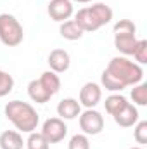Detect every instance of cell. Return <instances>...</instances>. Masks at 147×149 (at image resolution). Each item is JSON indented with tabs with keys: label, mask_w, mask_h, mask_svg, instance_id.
Masks as SVG:
<instances>
[{
	"label": "cell",
	"mask_w": 147,
	"mask_h": 149,
	"mask_svg": "<svg viewBox=\"0 0 147 149\" xmlns=\"http://www.w3.org/2000/svg\"><path fill=\"white\" fill-rule=\"evenodd\" d=\"M3 113H5V118L16 127V130L24 132V134L35 132L38 123H40V114L30 102L10 101L5 104Z\"/></svg>",
	"instance_id": "cell-1"
},
{
	"label": "cell",
	"mask_w": 147,
	"mask_h": 149,
	"mask_svg": "<svg viewBox=\"0 0 147 149\" xmlns=\"http://www.w3.org/2000/svg\"><path fill=\"white\" fill-rule=\"evenodd\" d=\"M116 80H119L125 87H133L142 81L144 78V70L140 64L130 61L126 56H118L112 57L106 68Z\"/></svg>",
	"instance_id": "cell-2"
},
{
	"label": "cell",
	"mask_w": 147,
	"mask_h": 149,
	"mask_svg": "<svg viewBox=\"0 0 147 149\" xmlns=\"http://www.w3.org/2000/svg\"><path fill=\"white\" fill-rule=\"evenodd\" d=\"M114 33V47L119 54L123 56H132L133 49L139 42L137 38V26L130 19H119L112 26Z\"/></svg>",
	"instance_id": "cell-3"
},
{
	"label": "cell",
	"mask_w": 147,
	"mask_h": 149,
	"mask_svg": "<svg viewBox=\"0 0 147 149\" xmlns=\"http://www.w3.org/2000/svg\"><path fill=\"white\" fill-rule=\"evenodd\" d=\"M24 40L23 24L17 21L16 16L3 12L0 14V42L5 47H17Z\"/></svg>",
	"instance_id": "cell-4"
},
{
	"label": "cell",
	"mask_w": 147,
	"mask_h": 149,
	"mask_svg": "<svg viewBox=\"0 0 147 149\" xmlns=\"http://www.w3.org/2000/svg\"><path fill=\"white\" fill-rule=\"evenodd\" d=\"M78 125L85 135H99L104 130V116L95 108L85 109L78 116Z\"/></svg>",
	"instance_id": "cell-5"
},
{
	"label": "cell",
	"mask_w": 147,
	"mask_h": 149,
	"mask_svg": "<svg viewBox=\"0 0 147 149\" xmlns=\"http://www.w3.org/2000/svg\"><path fill=\"white\" fill-rule=\"evenodd\" d=\"M40 134L45 137V141L49 144H57V142L64 141V137L68 135V125L59 116H54V118H49L43 121Z\"/></svg>",
	"instance_id": "cell-6"
},
{
	"label": "cell",
	"mask_w": 147,
	"mask_h": 149,
	"mask_svg": "<svg viewBox=\"0 0 147 149\" xmlns=\"http://www.w3.org/2000/svg\"><path fill=\"white\" fill-rule=\"evenodd\" d=\"M47 14L55 23H64L71 19L74 14V7L71 0H50L47 5Z\"/></svg>",
	"instance_id": "cell-7"
},
{
	"label": "cell",
	"mask_w": 147,
	"mask_h": 149,
	"mask_svg": "<svg viewBox=\"0 0 147 149\" xmlns=\"http://www.w3.org/2000/svg\"><path fill=\"white\" fill-rule=\"evenodd\" d=\"M102 99V87L95 81H87L81 88H80V97L78 102L80 106H85L87 109L95 108Z\"/></svg>",
	"instance_id": "cell-8"
},
{
	"label": "cell",
	"mask_w": 147,
	"mask_h": 149,
	"mask_svg": "<svg viewBox=\"0 0 147 149\" xmlns=\"http://www.w3.org/2000/svg\"><path fill=\"white\" fill-rule=\"evenodd\" d=\"M47 63H49V68L50 71L54 73H66L69 70V64H71V57L68 54V50L64 49H54L50 50L49 57H47Z\"/></svg>",
	"instance_id": "cell-9"
},
{
	"label": "cell",
	"mask_w": 147,
	"mask_h": 149,
	"mask_svg": "<svg viewBox=\"0 0 147 149\" xmlns=\"http://www.w3.org/2000/svg\"><path fill=\"white\" fill-rule=\"evenodd\" d=\"M73 16H74L73 21L83 30V33H94V31H97L99 28H102V26L99 24V21L95 19V16L92 14L90 7H81V9H78Z\"/></svg>",
	"instance_id": "cell-10"
},
{
	"label": "cell",
	"mask_w": 147,
	"mask_h": 149,
	"mask_svg": "<svg viewBox=\"0 0 147 149\" xmlns=\"http://www.w3.org/2000/svg\"><path fill=\"white\" fill-rule=\"evenodd\" d=\"M112 118H114L116 125H119L121 128H130V127H133L139 121V109H137L135 104L128 102L121 111L118 113V114H114Z\"/></svg>",
	"instance_id": "cell-11"
},
{
	"label": "cell",
	"mask_w": 147,
	"mask_h": 149,
	"mask_svg": "<svg viewBox=\"0 0 147 149\" xmlns=\"http://www.w3.org/2000/svg\"><path fill=\"white\" fill-rule=\"evenodd\" d=\"M80 113H81V106L73 97H66L57 104V116L61 120H74L80 116Z\"/></svg>",
	"instance_id": "cell-12"
},
{
	"label": "cell",
	"mask_w": 147,
	"mask_h": 149,
	"mask_svg": "<svg viewBox=\"0 0 147 149\" xmlns=\"http://www.w3.org/2000/svg\"><path fill=\"white\" fill-rule=\"evenodd\" d=\"M24 141L17 130H3L0 134V149H23Z\"/></svg>",
	"instance_id": "cell-13"
},
{
	"label": "cell",
	"mask_w": 147,
	"mask_h": 149,
	"mask_svg": "<svg viewBox=\"0 0 147 149\" xmlns=\"http://www.w3.org/2000/svg\"><path fill=\"white\" fill-rule=\"evenodd\" d=\"M28 95H30V99H31L33 102H37V104H45V102H49V101L52 99L50 92L42 85L40 80H31V81L28 83Z\"/></svg>",
	"instance_id": "cell-14"
},
{
	"label": "cell",
	"mask_w": 147,
	"mask_h": 149,
	"mask_svg": "<svg viewBox=\"0 0 147 149\" xmlns=\"http://www.w3.org/2000/svg\"><path fill=\"white\" fill-rule=\"evenodd\" d=\"M88 7H90L92 14L95 16V19L99 21L101 26H106V24H109L111 21H112L114 12H112V9H111L109 5H106V3H102V2H97V3H92V5H88Z\"/></svg>",
	"instance_id": "cell-15"
},
{
	"label": "cell",
	"mask_w": 147,
	"mask_h": 149,
	"mask_svg": "<svg viewBox=\"0 0 147 149\" xmlns=\"http://www.w3.org/2000/svg\"><path fill=\"white\" fill-rule=\"evenodd\" d=\"M59 33L64 40H69V42H74V40H80L83 37V30L74 23L73 19H68L64 23H61L59 26Z\"/></svg>",
	"instance_id": "cell-16"
},
{
	"label": "cell",
	"mask_w": 147,
	"mask_h": 149,
	"mask_svg": "<svg viewBox=\"0 0 147 149\" xmlns=\"http://www.w3.org/2000/svg\"><path fill=\"white\" fill-rule=\"evenodd\" d=\"M40 81H42V85L50 92V95L54 97L59 90H61V78H59V74L57 73H54V71H43L42 73V76L38 78Z\"/></svg>",
	"instance_id": "cell-17"
},
{
	"label": "cell",
	"mask_w": 147,
	"mask_h": 149,
	"mask_svg": "<svg viewBox=\"0 0 147 149\" xmlns=\"http://www.w3.org/2000/svg\"><path fill=\"white\" fill-rule=\"evenodd\" d=\"M126 104H128V101H126L125 95H121V94H111L109 97L106 99V102H104V108H106L107 114L114 116V114H118V113L121 111Z\"/></svg>",
	"instance_id": "cell-18"
},
{
	"label": "cell",
	"mask_w": 147,
	"mask_h": 149,
	"mask_svg": "<svg viewBox=\"0 0 147 149\" xmlns=\"http://www.w3.org/2000/svg\"><path fill=\"white\" fill-rule=\"evenodd\" d=\"M101 87L106 88V90H109V92H121L123 88H126V87H125L119 80H116L107 70H104L102 74H101Z\"/></svg>",
	"instance_id": "cell-19"
},
{
	"label": "cell",
	"mask_w": 147,
	"mask_h": 149,
	"mask_svg": "<svg viewBox=\"0 0 147 149\" xmlns=\"http://www.w3.org/2000/svg\"><path fill=\"white\" fill-rule=\"evenodd\" d=\"M130 95H132V101H133L135 106H140V108L147 106V83L140 81V83L133 85Z\"/></svg>",
	"instance_id": "cell-20"
},
{
	"label": "cell",
	"mask_w": 147,
	"mask_h": 149,
	"mask_svg": "<svg viewBox=\"0 0 147 149\" xmlns=\"http://www.w3.org/2000/svg\"><path fill=\"white\" fill-rule=\"evenodd\" d=\"M26 149H50V144L45 141V137L42 134H38L37 130L28 134V139L24 142Z\"/></svg>",
	"instance_id": "cell-21"
},
{
	"label": "cell",
	"mask_w": 147,
	"mask_h": 149,
	"mask_svg": "<svg viewBox=\"0 0 147 149\" xmlns=\"http://www.w3.org/2000/svg\"><path fill=\"white\" fill-rule=\"evenodd\" d=\"M12 88H14V78H12V74L3 71V70H0V97L9 95L12 92Z\"/></svg>",
	"instance_id": "cell-22"
},
{
	"label": "cell",
	"mask_w": 147,
	"mask_h": 149,
	"mask_svg": "<svg viewBox=\"0 0 147 149\" xmlns=\"http://www.w3.org/2000/svg\"><path fill=\"white\" fill-rule=\"evenodd\" d=\"M133 59L137 61V64H147V40H139L137 42V45H135V49H133Z\"/></svg>",
	"instance_id": "cell-23"
},
{
	"label": "cell",
	"mask_w": 147,
	"mask_h": 149,
	"mask_svg": "<svg viewBox=\"0 0 147 149\" xmlns=\"http://www.w3.org/2000/svg\"><path fill=\"white\" fill-rule=\"evenodd\" d=\"M133 139L137 141V144H147V121H137L133 125Z\"/></svg>",
	"instance_id": "cell-24"
},
{
	"label": "cell",
	"mask_w": 147,
	"mask_h": 149,
	"mask_svg": "<svg viewBox=\"0 0 147 149\" xmlns=\"http://www.w3.org/2000/svg\"><path fill=\"white\" fill-rule=\"evenodd\" d=\"M68 149H90L88 135H85V134H74L73 137L69 139Z\"/></svg>",
	"instance_id": "cell-25"
},
{
	"label": "cell",
	"mask_w": 147,
	"mask_h": 149,
	"mask_svg": "<svg viewBox=\"0 0 147 149\" xmlns=\"http://www.w3.org/2000/svg\"><path fill=\"white\" fill-rule=\"evenodd\" d=\"M71 2H78V3H90L92 0H71Z\"/></svg>",
	"instance_id": "cell-26"
},
{
	"label": "cell",
	"mask_w": 147,
	"mask_h": 149,
	"mask_svg": "<svg viewBox=\"0 0 147 149\" xmlns=\"http://www.w3.org/2000/svg\"><path fill=\"white\" fill-rule=\"evenodd\" d=\"M128 149H144L142 146H133V148H128Z\"/></svg>",
	"instance_id": "cell-27"
}]
</instances>
